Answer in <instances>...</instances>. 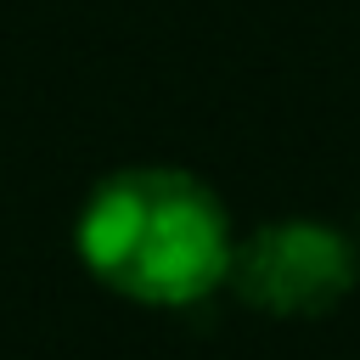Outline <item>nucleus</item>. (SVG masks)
Here are the masks:
<instances>
[{"label": "nucleus", "instance_id": "2", "mask_svg": "<svg viewBox=\"0 0 360 360\" xmlns=\"http://www.w3.org/2000/svg\"><path fill=\"white\" fill-rule=\"evenodd\" d=\"M231 287L264 315H326L354 287V248L326 219H270L236 242Z\"/></svg>", "mask_w": 360, "mask_h": 360}, {"label": "nucleus", "instance_id": "1", "mask_svg": "<svg viewBox=\"0 0 360 360\" xmlns=\"http://www.w3.org/2000/svg\"><path fill=\"white\" fill-rule=\"evenodd\" d=\"M84 270L152 309H186L202 304L214 287L231 281V214L208 191V180L141 163L107 174L73 225Z\"/></svg>", "mask_w": 360, "mask_h": 360}]
</instances>
